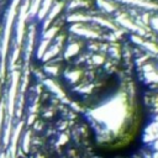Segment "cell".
I'll list each match as a JSON object with an SVG mask.
<instances>
[{
  "label": "cell",
  "instance_id": "6da1fadb",
  "mask_svg": "<svg viewBox=\"0 0 158 158\" xmlns=\"http://www.w3.org/2000/svg\"><path fill=\"white\" fill-rule=\"evenodd\" d=\"M20 0H14L10 10L8 13V17H6V25H5V32H4V37H3V44H2V73H4V66H5V57L8 53V46H9V38H10V32H11V26H13V21L15 19V10L16 6L19 4Z\"/></svg>",
  "mask_w": 158,
  "mask_h": 158
},
{
  "label": "cell",
  "instance_id": "7a4b0ae2",
  "mask_svg": "<svg viewBox=\"0 0 158 158\" xmlns=\"http://www.w3.org/2000/svg\"><path fill=\"white\" fill-rule=\"evenodd\" d=\"M17 83H19V73L15 72L13 75V83L9 91V114L13 115L14 108H15V98H16V90H17Z\"/></svg>",
  "mask_w": 158,
  "mask_h": 158
},
{
  "label": "cell",
  "instance_id": "3957f363",
  "mask_svg": "<svg viewBox=\"0 0 158 158\" xmlns=\"http://www.w3.org/2000/svg\"><path fill=\"white\" fill-rule=\"evenodd\" d=\"M26 10H27V4L21 8L20 11V17H19V24H17V42H21L22 38V32H24V22H25V16H26Z\"/></svg>",
  "mask_w": 158,
  "mask_h": 158
},
{
  "label": "cell",
  "instance_id": "277c9868",
  "mask_svg": "<svg viewBox=\"0 0 158 158\" xmlns=\"http://www.w3.org/2000/svg\"><path fill=\"white\" fill-rule=\"evenodd\" d=\"M21 126H22V124H19V126L15 129V131H14V136H13V142H11V156H13L14 158H15L16 145H17V138H19L20 131H21Z\"/></svg>",
  "mask_w": 158,
  "mask_h": 158
},
{
  "label": "cell",
  "instance_id": "5b68a950",
  "mask_svg": "<svg viewBox=\"0 0 158 158\" xmlns=\"http://www.w3.org/2000/svg\"><path fill=\"white\" fill-rule=\"evenodd\" d=\"M29 145H30V132L26 133L25 140H24V149L25 151H29Z\"/></svg>",
  "mask_w": 158,
  "mask_h": 158
},
{
  "label": "cell",
  "instance_id": "8992f818",
  "mask_svg": "<svg viewBox=\"0 0 158 158\" xmlns=\"http://www.w3.org/2000/svg\"><path fill=\"white\" fill-rule=\"evenodd\" d=\"M38 4H40V0H35V4H33V6H32V10H31V13H32V14L36 11V9H37Z\"/></svg>",
  "mask_w": 158,
  "mask_h": 158
},
{
  "label": "cell",
  "instance_id": "52a82bcc",
  "mask_svg": "<svg viewBox=\"0 0 158 158\" xmlns=\"http://www.w3.org/2000/svg\"><path fill=\"white\" fill-rule=\"evenodd\" d=\"M2 122H3V106H0V131H2Z\"/></svg>",
  "mask_w": 158,
  "mask_h": 158
}]
</instances>
